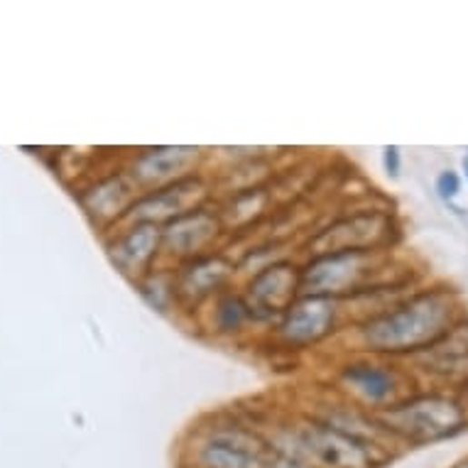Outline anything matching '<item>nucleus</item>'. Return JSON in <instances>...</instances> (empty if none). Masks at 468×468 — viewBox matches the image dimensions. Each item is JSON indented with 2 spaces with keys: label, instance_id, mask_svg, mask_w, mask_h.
I'll list each match as a JSON object with an SVG mask.
<instances>
[{
  "label": "nucleus",
  "instance_id": "39448f33",
  "mask_svg": "<svg viewBox=\"0 0 468 468\" xmlns=\"http://www.w3.org/2000/svg\"><path fill=\"white\" fill-rule=\"evenodd\" d=\"M292 429L312 468H378L385 461V456L365 449L316 417H309Z\"/></svg>",
  "mask_w": 468,
  "mask_h": 468
},
{
  "label": "nucleus",
  "instance_id": "2eb2a0df",
  "mask_svg": "<svg viewBox=\"0 0 468 468\" xmlns=\"http://www.w3.org/2000/svg\"><path fill=\"white\" fill-rule=\"evenodd\" d=\"M137 199V184L130 174H108L98 179L89 192L81 194L84 209L89 211V216L101 218V221H118L128 216L130 206Z\"/></svg>",
  "mask_w": 468,
  "mask_h": 468
},
{
  "label": "nucleus",
  "instance_id": "6e6552de",
  "mask_svg": "<svg viewBox=\"0 0 468 468\" xmlns=\"http://www.w3.org/2000/svg\"><path fill=\"white\" fill-rule=\"evenodd\" d=\"M339 380L351 395L358 397L373 412L385 410L407 397L403 373L390 363L353 361L341 368Z\"/></svg>",
  "mask_w": 468,
  "mask_h": 468
},
{
  "label": "nucleus",
  "instance_id": "20e7f679",
  "mask_svg": "<svg viewBox=\"0 0 468 468\" xmlns=\"http://www.w3.org/2000/svg\"><path fill=\"white\" fill-rule=\"evenodd\" d=\"M267 436L245 422H216L192 446L194 468H265Z\"/></svg>",
  "mask_w": 468,
  "mask_h": 468
},
{
  "label": "nucleus",
  "instance_id": "423d86ee",
  "mask_svg": "<svg viewBox=\"0 0 468 468\" xmlns=\"http://www.w3.org/2000/svg\"><path fill=\"white\" fill-rule=\"evenodd\" d=\"M302 294V267L290 260H273L253 273L245 287V302L251 304L255 319L283 316Z\"/></svg>",
  "mask_w": 468,
  "mask_h": 468
},
{
  "label": "nucleus",
  "instance_id": "a211bd4d",
  "mask_svg": "<svg viewBox=\"0 0 468 468\" xmlns=\"http://www.w3.org/2000/svg\"><path fill=\"white\" fill-rule=\"evenodd\" d=\"M461 192V179L456 172L446 170L442 172L439 177H436V194L442 196L444 202H452V199H456Z\"/></svg>",
  "mask_w": 468,
  "mask_h": 468
},
{
  "label": "nucleus",
  "instance_id": "1a4fd4ad",
  "mask_svg": "<svg viewBox=\"0 0 468 468\" xmlns=\"http://www.w3.org/2000/svg\"><path fill=\"white\" fill-rule=\"evenodd\" d=\"M393 224L388 214L380 211H365L353 216L339 218L334 226L316 235L314 243H322L324 248L316 253L329 251H385L390 245Z\"/></svg>",
  "mask_w": 468,
  "mask_h": 468
},
{
  "label": "nucleus",
  "instance_id": "0eeeda50",
  "mask_svg": "<svg viewBox=\"0 0 468 468\" xmlns=\"http://www.w3.org/2000/svg\"><path fill=\"white\" fill-rule=\"evenodd\" d=\"M339 319V299L322 294H299L277 324V336L284 346L307 348L334 332Z\"/></svg>",
  "mask_w": 468,
  "mask_h": 468
},
{
  "label": "nucleus",
  "instance_id": "dca6fc26",
  "mask_svg": "<svg viewBox=\"0 0 468 468\" xmlns=\"http://www.w3.org/2000/svg\"><path fill=\"white\" fill-rule=\"evenodd\" d=\"M214 332L218 334H238L245 329V324L255 319L251 304L245 302V294L224 292L214 302Z\"/></svg>",
  "mask_w": 468,
  "mask_h": 468
},
{
  "label": "nucleus",
  "instance_id": "412c9836",
  "mask_svg": "<svg viewBox=\"0 0 468 468\" xmlns=\"http://www.w3.org/2000/svg\"><path fill=\"white\" fill-rule=\"evenodd\" d=\"M463 172H466V177H468V157L463 160Z\"/></svg>",
  "mask_w": 468,
  "mask_h": 468
},
{
  "label": "nucleus",
  "instance_id": "f3484780",
  "mask_svg": "<svg viewBox=\"0 0 468 468\" xmlns=\"http://www.w3.org/2000/svg\"><path fill=\"white\" fill-rule=\"evenodd\" d=\"M137 290L145 297V302L150 307H154L157 312H170V307L177 302V292H174V274H160L150 273L145 277L137 280Z\"/></svg>",
  "mask_w": 468,
  "mask_h": 468
},
{
  "label": "nucleus",
  "instance_id": "9d476101",
  "mask_svg": "<svg viewBox=\"0 0 468 468\" xmlns=\"http://www.w3.org/2000/svg\"><path fill=\"white\" fill-rule=\"evenodd\" d=\"M202 196V179L194 177V174H186V177L174 179L170 184L157 186V189H150L147 194L137 196L125 218H130V221H145V224H154V226H164L172 218L204 206Z\"/></svg>",
  "mask_w": 468,
  "mask_h": 468
},
{
  "label": "nucleus",
  "instance_id": "aec40b11",
  "mask_svg": "<svg viewBox=\"0 0 468 468\" xmlns=\"http://www.w3.org/2000/svg\"><path fill=\"white\" fill-rule=\"evenodd\" d=\"M456 468H468V459H466V461H461V463H459V466H456Z\"/></svg>",
  "mask_w": 468,
  "mask_h": 468
},
{
  "label": "nucleus",
  "instance_id": "9b49d317",
  "mask_svg": "<svg viewBox=\"0 0 468 468\" xmlns=\"http://www.w3.org/2000/svg\"><path fill=\"white\" fill-rule=\"evenodd\" d=\"M224 231L226 228L221 224V216L206 206H199V209H192L182 216L172 218L162 226V251L184 260L209 255V245Z\"/></svg>",
  "mask_w": 468,
  "mask_h": 468
},
{
  "label": "nucleus",
  "instance_id": "f257e3e1",
  "mask_svg": "<svg viewBox=\"0 0 468 468\" xmlns=\"http://www.w3.org/2000/svg\"><path fill=\"white\" fill-rule=\"evenodd\" d=\"M461 322V304L453 290H414L378 314L365 316L358 336L371 353L417 355L444 339Z\"/></svg>",
  "mask_w": 468,
  "mask_h": 468
},
{
  "label": "nucleus",
  "instance_id": "4468645a",
  "mask_svg": "<svg viewBox=\"0 0 468 468\" xmlns=\"http://www.w3.org/2000/svg\"><path fill=\"white\" fill-rule=\"evenodd\" d=\"M196 157H199L196 147H153L137 154L128 174L137 186L154 184L157 189L174 179L186 177V170Z\"/></svg>",
  "mask_w": 468,
  "mask_h": 468
},
{
  "label": "nucleus",
  "instance_id": "f03ea898",
  "mask_svg": "<svg viewBox=\"0 0 468 468\" xmlns=\"http://www.w3.org/2000/svg\"><path fill=\"white\" fill-rule=\"evenodd\" d=\"M373 414L395 442H410V444L439 442L446 436L459 434L468 424L463 404L456 397L442 393L407 395L400 403Z\"/></svg>",
  "mask_w": 468,
  "mask_h": 468
},
{
  "label": "nucleus",
  "instance_id": "7ed1b4c3",
  "mask_svg": "<svg viewBox=\"0 0 468 468\" xmlns=\"http://www.w3.org/2000/svg\"><path fill=\"white\" fill-rule=\"evenodd\" d=\"M385 270L380 251H329L314 253L302 267V294L339 299L368 290L371 274Z\"/></svg>",
  "mask_w": 468,
  "mask_h": 468
},
{
  "label": "nucleus",
  "instance_id": "f8f14e48",
  "mask_svg": "<svg viewBox=\"0 0 468 468\" xmlns=\"http://www.w3.org/2000/svg\"><path fill=\"white\" fill-rule=\"evenodd\" d=\"M162 251V226L135 221L128 231H123L108 243V253L115 267L128 277H145L153 270L157 253Z\"/></svg>",
  "mask_w": 468,
  "mask_h": 468
},
{
  "label": "nucleus",
  "instance_id": "6ab92c4d",
  "mask_svg": "<svg viewBox=\"0 0 468 468\" xmlns=\"http://www.w3.org/2000/svg\"><path fill=\"white\" fill-rule=\"evenodd\" d=\"M383 164H385V172L390 177H400V147L388 145L385 147V154H383Z\"/></svg>",
  "mask_w": 468,
  "mask_h": 468
},
{
  "label": "nucleus",
  "instance_id": "ddd939ff",
  "mask_svg": "<svg viewBox=\"0 0 468 468\" xmlns=\"http://www.w3.org/2000/svg\"><path fill=\"white\" fill-rule=\"evenodd\" d=\"M235 265L224 255H199L194 260H186L184 265L174 273V292L177 299L186 302H202L214 297L216 292L226 287L228 277L234 274Z\"/></svg>",
  "mask_w": 468,
  "mask_h": 468
}]
</instances>
